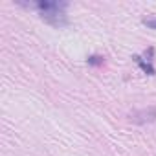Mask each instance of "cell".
Instances as JSON below:
<instances>
[{"instance_id":"obj_1","label":"cell","mask_w":156,"mask_h":156,"mask_svg":"<svg viewBox=\"0 0 156 156\" xmlns=\"http://www.w3.org/2000/svg\"><path fill=\"white\" fill-rule=\"evenodd\" d=\"M28 8H35L39 9L41 13V19L46 20L48 24L55 26V28H62L68 24V19H66V2H35V4H24Z\"/></svg>"},{"instance_id":"obj_2","label":"cell","mask_w":156,"mask_h":156,"mask_svg":"<svg viewBox=\"0 0 156 156\" xmlns=\"http://www.w3.org/2000/svg\"><path fill=\"white\" fill-rule=\"evenodd\" d=\"M154 119H156V110L154 108H147V110L132 114V121H136V123H145V121H154Z\"/></svg>"},{"instance_id":"obj_3","label":"cell","mask_w":156,"mask_h":156,"mask_svg":"<svg viewBox=\"0 0 156 156\" xmlns=\"http://www.w3.org/2000/svg\"><path fill=\"white\" fill-rule=\"evenodd\" d=\"M134 61H136V62H138V64L143 68V72H145V73H149V75H154V68H152V64H151L149 61H143L140 55H134Z\"/></svg>"},{"instance_id":"obj_4","label":"cell","mask_w":156,"mask_h":156,"mask_svg":"<svg viewBox=\"0 0 156 156\" xmlns=\"http://www.w3.org/2000/svg\"><path fill=\"white\" fill-rule=\"evenodd\" d=\"M88 64H94V66H99V64H103V57H98V55H92V57H88Z\"/></svg>"},{"instance_id":"obj_5","label":"cell","mask_w":156,"mask_h":156,"mask_svg":"<svg viewBox=\"0 0 156 156\" xmlns=\"http://www.w3.org/2000/svg\"><path fill=\"white\" fill-rule=\"evenodd\" d=\"M143 24L151 30H156V19H149V20H143Z\"/></svg>"}]
</instances>
